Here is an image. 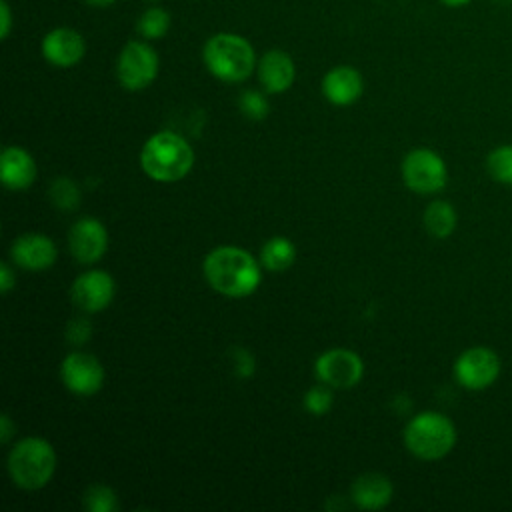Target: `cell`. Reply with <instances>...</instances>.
<instances>
[{
	"label": "cell",
	"mask_w": 512,
	"mask_h": 512,
	"mask_svg": "<svg viewBox=\"0 0 512 512\" xmlns=\"http://www.w3.org/2000/svg\"><path fill=\"white\" fill-rule=\"evenodd\" d=\"M206 282L228 298H244L256 292L262 280L256 258L238 246H218L206 254L204 264Z\"/></svg>",
	"instance_id": "6da1fadb"
},
{
	"label": "cell",
	"mask_w": 512,
	"mask_h": 512,
	"mask_svg": "<svg viewBox=\"0 0 512 512\" xmlns=\"http://www.w3.org/2000/svg\"><path fill=\"white\" fill-rule=\"evenodd\" d=\"M140 166L156 182H178L192 170L194 150L176 132H156L140 150Z\"/></svg>",
	"instance_id": "7a4b0ae2"
},
{
	"label": "cell",
	"mask_w": 512,
	"mask_h": 512,
	"mask_svg": "<svg viewBox=\"0 0 512 512\" xmlns=\"http://www.w3.org/2000/svg\"><path fill=\"white\" fill-rule=\"evenodd\" d=\"M202 58L210 74L224 82H242L256 68L252 44L244 36L232 32H220L208 38Z\"/></svg>",
	"instance_id": "3957f363"
},
{
	"label": "cell",
	"mask_w": 512,
	"mask_h": 512,
	"mask_svg": "<svg viewBox=\"0 0 512 512\" xmlns=\"http://www.w3.org/2000/svg\"><path fill=\"white\" fill-rule=\"evenodd\" d=\"M8 474L24 490L44 488L56 470V452L44 438H22L8 454Z\"/></svg>",
	"instance_id": "277c9868"
},
{
	"label": "cell",
	"mask_w": 512,
	"mask_h": 512,
	"mask_svg": "<svg viewBox=\"0 0 512 512\" xmlns=\"http://www.w3.org/2000/svg\"><path fill=\"white\" fill-rule=\"evenodd\" d=\"M404 444L420 460H440L454 448L456 428L440 412H420L406 424Z\"/></svg>",
	"instance_id": "5b68a950"
},
{
	"label": "cell",
	"mask_w": 512,
	"mask_h": 512,
	"mask_svg": "<svg viewBox=\"0 0 512 512\" xmlns=\"http://www.w3.org/2000/svg\"><path fill=\"white\" fill-rule=\"evenodd\" d=\"M158 54L156 50L144 40L128 42L116 62V76L122 88L136 92L150 86L158 74Z\"/></svg>",
	"instance_id": "8992f818"
},
{
	"label": "cell",
	"mask_w": 512,
	"mask_h": 512,
	"mask_svg": "<svg viewBox=\"0 0 512 512\" xmlns=\"http://www.w3.org/2000/svg\"><path fill=\"white\" fill-rule=\"evenodd\" d=\"M402 178L412 192L434 194L446 186L448 168L434 150L416 148L402 160Z\"/></svg>",
	"instance_id": "52a82bcc"
},
{
	"label": "cell",
	"mask_w": 512,
	"mask_h": 512,
	"mask_svg": "<svg viewBox=\"0 0 512 512\" xmlns=\"http://www.w3.org/2000/svg\"><path fill=\"white\" fill-rule=\"evenodd\" d=\"M500 358L492 348L472 346L454 362V378L466 390H484L496 382Z\"/></svg>",
	"instance_id": "ba28073f"
},
{
	"label": "cell",
	"mask_w": 512,
	"mask_h": 512,
	"mask_svg": "<svg viewBox=\"0 0 512 512\" xmlns=\"http://www.w3.org/2000/svg\"><path fill=\"white\" fill-rule=\"evenodd\" d=\"M316 378L330 388H352L362 380L364 364L362 358L348 348H330L316 358Z\"/></svg>",
	"instance_id": "9c48e42d"
},
{
	"label": "cell",
	"mask_w": 512,
	"mask_h": 512,
	"mask_svg": "<svg viewBox=\"0 0 512 512\" xmlns=\"http://www.w3.org/2000/svg\"><path fill=\"white\" fill-rule=\"evenodd\" d=\"M64 386L78 396H92L104 384V368L100 360L86 352H70L60 364Z\"/></svg>",
	"instance_id": "30bf717a"
},
{
	"label": "cell",
	"mask_w": 512,
	"mask_h": 512,
	"mask_svg": "<svg viewBox=\"0 0 512 512\" xmlns=\"http://www.w3.org/2000/svg\"><path fill=\"white\" fill-rule=\"evenodd\" d=\"M116 292L114 278L104 270H88L80 274L70 288L74 304L84 312H100L108 308Z\"/></svg>",
	"instance_id": "8fae6325"
},
{
	"label": "cell",
	"mask_w": 512,
	"mask_h": 512,
	"mask_svg": "<svg viewBox=\"0 0 512 512\" xmlns=\"http://www.w3.org/2000/svg\"><path fill=\"white\" fill-rule=\"evenodd\" d=\"M70 254L80 264L98 262L108 248V232L96 218H80L68 232Z\"/></svg>",
	"instance_id": "7c38bea8"
},
{
	"label": "cell",
	"mask_w": 512,
	"mask_h": 512,
	"mask_svg": "<svg viewBox=\"0 0 512 512\" xmlns=\"http://www.w3.org/2000/svg\"><path fill=\"white\" fill-rule=\"evenodd\" d=\"M10 258L16 266L32 272L50 268L58 258V248L50 236L28 232L18 236L10 246Z\"/></svg>",
	"instance_id": "4fadbf2b"
},
{
	"label": "cell",
	"mask_w": 512,
	"mask_h": 512,
	"mask_svg": "<svg viewBox=\"0 0 512 512\" xmlns=\"http://www.w3.org/2000/svg\"><path fill=\"white\" fill-rule=\"evenodd\" d=\"M86 52V44L80 32L60 26L50 30L42 38V56L58 66V68H70L82 60Z\"/></svg>",
	"instance_id": "5bb4252c"
},
{
	"label": "cell",
	"mask_w": 512,
	"mask_h": 512,
	"mask_svg": "<svg viewBox=\"0 0 512 512\" xmlns=\"http://www.w3.org/2000/svg\"><path fill=\"white\" fill-rule=\"evenodd\" d=\"M296 68L290 54L284 50H268L258 60V80L268 94H280L294 82Z\"/></svg>",
	"instance_id": "9a60e30c"
},
{
	"label": "cell",
	"mask_w": 512,
	"mask_h": 512,
	"mask_svg": "<svg viewBox=\"0 0 512 512\" xmlns=\"http://www.w3.org/2000/svg\"><path fill=\"white\" fill-rule=\"evenodd\" d=\"M362 88V76L352 66H336L322 78V92L326 100L336 106H348L356 102L362 94Z\"/></svg>",
	"instance_id": "2e32d148"
},
{
	"label": "cell",
	"mask_w": 512,
	"mask_h": 512,
	"mask_svg": "<svg viewBox=\"0 0 512 512\" xmlns=\"http://www.w3.org/2000/svg\"><path fill=\"white\" fill-rule=\"evenodd\" d=\"M392 494V482L380 472L360 474L350 486V498L362 510H380L388 506Z\"/></svg>",
	"instance_id": "e0dca14e"
},
{
	"label": "cell",
	"mask_w": 512,
	"mask_h": 512,
	"mask_svg": "<svg viewBox=\"0 0 512 512\" xmlns=\"http://www.w3.org/2000/svg\"><path fill=\"white\" fill-rule=\"evenodd\" d=\"M0 178L10 190H24L36 180V162L20 146H8L0 158Z\"/></svg>",
	"instance_id": "ac0fdd59"
},
{
	"label": "cell",
	"mask_w": 512,
	"mask_h": 512,
	"mask_svg": "<svg viewBox=\"0 0 512 512\" xmlns=\"http://www.w3.org/2000/svg\"><path fill=\"white\" fill-rule=\"evenodd\" d=\"M296 260V246L286 236H272L260 250V264L270 272H284Z\"/></svg>",
	"instance_id": "d6986e66"
},
{
	"label": "cell",
	"mask_w": 512,
	"mask_h": 512,
	"mask_svg": "<svg viewBox=\"0 0 512 512\" xmlns=\"http://www.w3.org/2000/svg\"><path fill=\"white\" fill-rule=\"evenodd\" d=\"M456 210L446 200H434L424 210V228L434 238H448L456 228Z\"/></svg>",
	"instance_id": "ffe728a7"
},
{
	"label": "cell",
	"mask_w": 512,
	"mask_h": 512,
	"mask_svg": "<svg viewBox=\"0 0 512 512\" xmlns=\"http://www.w3.org/2000/svg\"><path fill=\"white\" fill-rule=\"evenodd\" d=\"M50 200L58 210L72 212L80 204V190L74 180L66 176H58L50 184Z\"/></svg>",
	"instance_id": "44dd1931"
},
{
	"label": "cell",
	"mask_w": 512,
	"mask_h": 512,
	"mask_svg": "<svg viewBox=\"0 0 512 512\" xmlns=\"http://www.w3.org/2000/svg\"><path fill=\"white\" fill-rule=\"evenodd\" d=\"M138 34L148 38V40H156L162 38L168 28H170V14L164 8H148L140 18H138Z\"/></svg>",
	"instance_id": "7402d4cb"
},
{
	"label": "cell",
	"mask_w": 512,
	"mask_h": 512,
	"mask_svg": "<svg viewBox=\"0 0 512 512\" xmlns=\"http://www.w3.org/2000/svg\"><path fill=\"white\" fill-rule=\"evenodd\" d=\"M486 170L496 182L512 186V144L494 148L486 156Z\"/></svg>",
	"instance_id": "603a6c76"
},
{
	"label": "cell",
	"mask_w": 512,
	"mask_h": 512,
	"mask_svg": "<svg viewBox=\"0 0 512 512\" xmlns=\"http://www.w3.org/2000/svg\"><path fill=\"white\" fill-rule=\"evenodd\" d=\"M84 506L90 512H114L118 510V496L106 484H92L84 492Z\"/></svg>",
	"instance_id": "cb8c5ba5"
},
{
	"label": "cell",
	"mask_w": 512,
	"mask_h": 512,
	"mask_svg": "<svg viewBox=\"0 0 512 512\" xmlns=\"http://www.w3.org/2000/svg\"><path fill=\"white\" fill-rule=\"evenodd\" d=\"M238 106H240V112L250 120H264L270 112V104H268L266 96L256 92V90L242 92L240 100H238Z\"/></svg>",
	"instance_id": "d4e9b609"
},
{
	"label": "cell",
	"mask_w": 512,
	"mask_h": 512,
	"mask_svg": "<svg viewBox=\"0 0 512 512\" xmlns=\"http://www.w3.org/2000/svg\"><path fill=\"white\" fill-rule=\"evenodd\" d=\"M332 390L328 384H316L312 386L306 394H304V408L314 414V416H322L332 408Z\"/></svg>",
	"instance_id": "484cf974"
},
{
	"label": "cell",
	"mask_w": 512,
	"mask_h": 512,
	"mask_svg": "<svg viewBox=\"0 0 512 512\" xmlns=\"http://www.w3.org/2000/svg\"><path fill=\"white\" fill-rule=\"evenodd\" d=\"M230 360H232L234 374L238 378H250L256 372V360L246 348H240V346L232 348L230 350Z\"/></svg>",
	"instance_id": "4316f807"
},
{
	"label": "cell",
	"mask_w": 512,
	"mask_h": 512,
	"mask_svg": "<svg viewBox=\"0 0 512 512\" xmlns=\"http://www.w3.org/2000/svg\"><path fill=\"white\" fill-rule=\"evenodd\" d=\"M92 334V324L86 318H74L68 328H66V336L72 344H84Z\"/></svg>",
	"instance_id": "83f0119b"
},
{
	"label": "cell",
	"mask_w": 512,
	"mask_h": 512,
	"mask_svg": "<svg viewBox=\"0 0 512 512\" xmlns=\"http://www.w3.org/2000/svg\"><path fill=\"white\" fill-rule=\"evenodd\" d=\"M16 284V274L8 262L0 264V290L2 294H8Z\"/></svg>",
	"instance_id": "f1b7e54d"
},
{
	"label": "cell",
	"mask_w": 512,
	"mask_h": 512,
	"mask_svg": "<svg viewBox=\"0 0 512 512\" xmlns=\"http://www.w3.org/2000/svg\"><path fill=\"white\" fill-rule=\"evenodd\" d=\"M12 30V12L6 0H0V38L6 40Z\"/></svg>",
	"instance_id": "f546056e"
},
{
	"label": "cell",
	"mask_w": 512,
	"mask_h": 512,
	"mask_svg": "<svg viewBox=\"0 0 512 512\" xmlns=\"http://www.w3.org/2000/svg\"><path fill=\"white\" fill-rule=\"evenodd\" d=\"M14 432H16V424L12 422V418L8 414H2L0 416V442L8 444L14 436Z\"/></svg>",
	"instance_id": "4dcf8cb0"
},
{
	"label": "cell",
	"mask_w": 512,
	"mask_h": 512,
	"mask_svg": "<svg viewBox=\"0 0 512 512\" xmlns=\"http://www.w3.org/2000/svg\"><path fill=\"white\" fill-rule=\"evenodd\" d=\"M444 6H450V8H460V6H466L468 2L472 0H440Z\"/></svg>",
	"instance_id": "1f68e13d"
},
{
	"label": "cell",
	"mask_w": 512,
	"mask_h": 512,
	"mask_svg": "<svg viewBox=\"0 0 512 512\" xmlns=\"http://www.w3.org/2000/svg\"><path fill=\"white\" fill-rule=\"evenodd\" d=\"M90 6H96V8H106L110 4H114L116 0H86Z\"/></svg>",
	"instance_id": "d6a6232c"
}]
</instances>
